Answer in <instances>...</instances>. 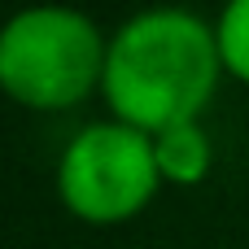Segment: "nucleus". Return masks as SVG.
I'll return each mask as SVG.
<instances>
[{
	"mask_svg": "<svg viewBox=\"0 0 249 249\" xmlns=\"http://www.w3.org/2000/svg\"><path fill=\"white\" fill-rule=\"evenodd\" d=\"M223 74L214 22L184 4H158L109 35L101 96L114 118L153 136L171 123L201 118Z\"/></svg>",
	"mask_w": 249,
	"mask_h": 249,
	"instance_id": "obj_1",
	"label": "nucleus"
},
{
	"mask_svg": "<svg viewBox=\"0 0 249 249\" xmlns=\"http://www.w3.org/2000/svg\"><path fill=\"white\" fill-rule=\"evenodd\" d=\"M109 35L74 4H26L0 26V92L26 109H70L101 92Z\"/></svg>",
	"mask_w": 249,
	"mask_h": 249,
	"instance_id": "obj_2",
	"label": "nucleus"
},
{
	"mask_svg": "<svg viewBox=\"0 0 249 249\" xmlns=\"http://www.w3.org/2000/svg\"><path fill=\"white\" fill-rule=\"evenodd\" d=\"M158 188L162 171L153 158V136L123 118L83 127L57 162L61 206L92 228L131 223L136 214H144Z\"/></svg>",
	"mask_w": 249,
	"mask_h": 249,
	"instance_id": "obj_3",
	"label": "nucleus"
},
{
	"mask_svg": "<svg viewBox=\"0 0 249 249\" xmlns=\"http://www.w3.org/2000/svg\"><path fill=\"white\" fill-rule=\"evenodd\" d=\"M153 158H158L162 184H175V188L201 184L210 175V162H214V149H210V136H206L201 118L171 123V127L153 131Z\"/></svg>",
	"mask_w": 249,
	"mask_h": 249,
	"instance_id": "obj_4",
	"label": "nucleus"
},
{
	"mask_svg": "<svg viewBox=\"0 0 249 249\" xmlns=\"http://www.w3.org/2000/svg\"><path fill=\"white\" fill-rule=\"evenodd\" d=\"M214 35H219V57L223 70L232 79L249 83V0H228L214 18Z\"/></svg>",
	"mask_w": 249,
	"mask_h": 249,
	"instance_id": "obj_5",
	"label": "nucleus"
}]
</instances>
